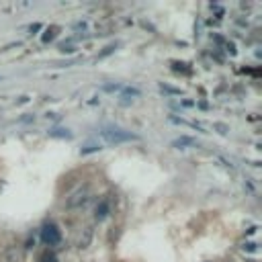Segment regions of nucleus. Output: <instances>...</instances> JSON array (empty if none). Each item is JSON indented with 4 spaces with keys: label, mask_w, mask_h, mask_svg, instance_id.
I'll list each match as a JSON object with an SVG mask.
<instances>
[{
    "label": "nucleus",
    "mask_w": 262,
    "mask_h": 262,
    "mask_svg": "<svg viewBox=\"0 0 262 262\" xmlns=\"http://www.w3.org/2000/svg\"><path fill=\"white\" fill-rule=\"evenodd\" d=\"M102 138H104L109 144H123V142L138 140V136L129 134V131H123V129H104V131H102Z\"/></svg>",
    "instance_id": "1"
},
{
    "label": "nucleus",
    "mask_w": 262,
    "mask_h": 262,
    "mask_svg": "<svg viewBox=\"0 0 262 262\" xmlns=\"http://www.w3.org/2000/svg\"><path fill=\"white\" fill-rule=\"evenodd\" d=\"M88 201H90V191H88V189H78L76 193H72V195L68 197L66 207H68V209H80V207H84Z\"/></svg>",
    "instance_id": "2"
},
{
    "label": "nucleus",
    "mask_w": 262,
    "mask_h": 262,
    "mask_svg": "<svg viewBox=\"0 0 262 262\" xmlns=\"http://www.w3.org/2000/svg\"><path fill=\"white\" fill-rule=\"evenodd\" d=\"M41 240H43L47 246H58V244L62 242V233H60V229H58L54 223H47V225H43V229H41Z\"/></svg>",
    "instance_id": "3"
},
{
    "label": "nucleus",
    "mask_w": 262,
    "mask_h": 262,
    "mask_svg": "<svg viewBox=\"0 0 262 262\" xmlns=\"http://www.w3.org/2000/svg\"><path fill=\"white\" fill-rule=\"evenodd\" d=\"M92 235H94V229L88 225V227H84L82 229V233L78 235V242H76V246L80 248V250H86L88 246H90V242H92Z\"/></svg>",
    "instance_id": "4"
},
{
    "label": "nucleus",
    "mask_w": 262,
    "mask_h": 262,
    "mask_svg": "<svg viewBox=\"0 0 262 262\" xmlns=\"http://www.w3.org/2000/svg\"><path fill=\"white\" fill-rule=\"evenodd\" d=\"M5 262H21V250L17 246H9L5 250Z\"/></svg>",
    "instance_id": "5"
},
{
    "label": "nucleus",
    "mask_w": 262,
    "mask_h": 262,
    "mask_svg": "<svg viewBox=\"0 0 262 262\" xmlns=\"http://www.w3.org/2000/svg\"><path fill=\"white\" fill-rule=\"evenodd\" d=\"M109 215V203L107 201H100L98 205H96V209H94V217L100 221V219H104Z\"/></svg>",
    "instance_id": "6"
},
{
    "label": "nucleus",
    "mask_w": 262,
    "mask_h": 262,
    "mask_svg": "<svg viewBox=\"0 0 262 262\" xmlns=\"http://www.w3.org/2000/svg\"><path fill=\"white\" fill-rule=\"evenodd\" d=\"M174 148H185V146H195V140L193 138H178L172 142Z\"/></svg>",
    "instance_id": "7"
},
{
    "label": "nucleus",
    "mask_w": 262,
    "mask_h": 262,
    "mask_svg": "<svg viewBox=\"0 0 262 262\" xmlns=\"http://www.w3.org/2000/svg\"><path fill=\"white\" fill-rule=\"evenodd\" d=\"M39 262H60L58 260V256L54 254V252H49V250H45L41 256H39Z\"/></svg>",
    "instance_id": "8"
},
{
    "label": "nucleus",
    "mask_w": 262,
    "mask_h": 262,
    "mask_svg": "<svg viewBox=\"0 0 262 262\" xmlns=\"http://www.w3.org/2000/svg\"><path fill=\"white\" fill-rule=\"evenodd\" d=\"M49 136L51 138H72V134L68 129H54V131H49Z\"/></svg>",
    "instance_id": "9"
},
{
    "label": "nucleus",
    "mask_w": 262,
    "mask_h": 262,
    "mask_svg": "<svg viewBox=\"0 0 262 262\" xmlns=\"http://www.w3.org/2000/svg\"><path fill=\"white\" fill-rule=\"evenodd\" d=\"M56 31H58L56 27H51V29H47V31L43 33V37H41V41H43V43H49V41H51V39L56 37Z\"/></svg>",
    "instance_id": "10"
},
{
    "label": "nucleus",
    "mask_w": 262,
    "mask_h": 262,
    "mask_svg": "<svg viewBox=\"0 0 262 262\" xmlns=\"http://www.w3.org/2000/svg\"><path fill=\"white\" fill-rule=\"evenodd\" d=\"M160 90H162V92H168V94H180L178 88H172V86H168V84H160Z\"/></svg>",
    "instance_id": "11"
},
{
    "label": "nucleus",
    "mask_w": 262,
    "mask_h": 262,
    "mask_svg": "<svg viewBox=\"0 0 262 262\" xmlns=\"http://www.w3.org/2000/svg\"><path fill=\"white\" fill-rule=\"evenodd\" d=\"M98 150H100L98 144H88L86 148H82V154H90V152H98Z\"/></svg>",
    "instance_id": "12"
},
{
    "label": "nucleus",
    "mask_w": 262,
    "mask_h": 262,
    "mask_svg": "<svg viewBox=\"0 0 262 262\" xmlns=\"http://www.w3.org/2000/svg\"><path fill=\"white\" fill-rule=\"evenodd\" d=\"M113 51H115V45H109V47H107V49L100 54V58H104V56H109V54H113Z\"/></svg>",
    "instance_id": "13"
},
{
    "label": "nucleus",
    "mask_w": 262,
    "mask_h": 262,
    "mask_svg": "<svg viewBox=\"0 0 262 262\" xmlns=\"http://www.w3.org/2000/svg\"><path fill=\"white\" fill-rule=\"evenodd\" d=\"M244 250H256V244H252V242H248V244H244Z\"/></svg>",
    "instance_id": "14"
},
{
    "label": "nucleus",
    "mask_w": 262,
    "mask_h": 262,
    "mask_svg": "<svg viewBox=\"0 0 262 262\" xmlns=\"http://www.w3.org/2000/svg\"><path fill=\"white\" fill-rule=\"evenodd\" d=\"M121 86L119 84H109V86H104V90H119Z\"/></svg>",
    "instance_id": "15"
},
{
    "label": "nucleus",
    "mask_w": 262,
    "mask_h": 262,
    "mask_svg": "<svg viewBox=\"0 0 262 262\" xmlns=\"http://www.w3.org/2000/svg\"><path fill=\"white\" fill-rule=\"evenodd\" d=\"M62 51H64V54H72V51H74V47H66V45H64V47H62Z\"/></svg>",
    "instance_id": "16"
}]
</instances>
